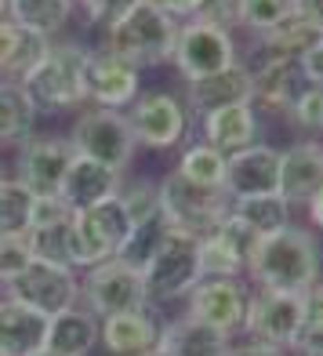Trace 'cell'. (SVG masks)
<instances>
[{
    "label": "cell",
    "instance_id": "cell-47",
    "mask_svg": "<svg viewBox=\"0 0 323 356\" xmlns=\"http://www.w3.org/2000/svg\"><path fill=\"white\" fill-rule=\"evenodd\" d=\"M305 207H309V222H313V229H320L323 233V189L316 193V197L309 200V204H305Z\"/></svg>",
    "mask_w": 323,
    "mask_h": 356
},
{
    "label": "cell",
    "instance_id": "cell-33",
    "mask_svg": "<svg viewBox=\"0 0 323 356\" xmlns=\"http://www.w3.org/2000/svg\"><path fill=\"white\" fill-rule=\"evenodd\" d=\"M247 262L229 240L218 229L200 236V280H215V277H244Z\"/></svg>",
    "mask_w": 323,
    "mask_h": 356
},
{
    "label": "cell",
    "instance_id": "cell-11",
    "mask_svg": "<svg viewBox=\"0 0 323 356\" xmlns=\"http://www.w3.org/2000/svg\"><path fill=\"white\" fill-rule=\"evenodd\" d=\"M76 149L66 135H29L15 145V182H22L33 197H58Z\"/></svg>",
    "mask_w": 323,
    "mask_h": 356
},
{
    "label": "cell",
    "instance_id": "cell-27",
    "mask_svg": "<svg viewBox=\"0 0 323 356\" xmlns=\"http://www.w3.org/2000/svg\"><path fill=\"white\" fill-rule=\"evenodd\" d=\"M73 11H76V0H8V19L47 40H55L69 26Z\"/></svg>",
    "mask_w": 323,
    "mask_h": 356
},
{
    "label": "cell",
    "instance_id": "cell-35",
    "mask_svg": "<svg viewBox=\"0 0 323 356\" xmlns=\"http://www.w3.org/2000/svg\"><path fill=\"white\" fill-rule=\"evenodd\" d=\"M290 353L298 356H323V280L301 295V331Z\"/></svg>",
    "mask_w": 323,
    "mask_h": 356
},
{
    "label": "cell",
    "instance_id": "cell-20",
    "mask_svg": "<svg viewBox=\"0 0 323 356\" xmlns=\"http://www.w3.org/2000/svg\"><path fill=\"white\" fill-rule=\"evenodd\" d=\"M120 182H124L120 171L99 164V160H88V156H73L66 178H62L58 200L66 204L69 211H84V207H94L109 197H117Z\"/></svg>",
    "mask_w": 323,
    "mask_h": 356
},
{
    "label": "cell",
    "instance_id": "cell-17",
    "mask_svg": "<svg viewBox=\"0 0 323 356\" xmlns=\"http://www.w3.org/2000/svg\"><path fill=\"white\" fill-rule=\"evenodd\" d=\"M309 91V80L301 76L298 58H262L251 70V106L269 113H287Z\"/></svg>",
    "mask_w": 323,
    "mask_h": 356
},
{
    "label": "cell",
    "instance_id": "cell-16",
    "mask_svg": "<svg viewBox=\"0 0 323 356\" xmlns=\"http://www.w3.org/2000/svg\"><path fill=\"white\" fill-rule=\"evenodd\" d=\"M225 193L229 200L280 193V149L254 142L247 149L225 156Z\"/></svg>",
    "mask_w": 323,
    "mask_h": 356
},
{
    "label": "cell",
    "instance_id": "cell-6",
    "mask_svg": "<svg viewBox=\"0 0 323 356\" xmlns=\"http://www.w3.org/2000/svg\"><path fill=\"white\" fill-rule=\"evenodd\" d=\"M66 138H69V145L76 149V156L99 160V164L120 171V175L131 168V160L138 153L131 120H127V113H117V109L84 106V109L76 113V120H73Z\"/></svg>",
    "mask_w": 323,
    "mask_h": 356
},
{
    "label": "cell",
    "instance_id": "cell-36",
    "mask_svg": "<svg viewBox=\"0 0 323 356\" xmlns=\"http://www.w3.org/2000/svg\"><path fill=\"white\" fill-rule=\"evenodd\" d=\"M69 215L58 218V222H47V225H33V229L26 233V244H29V251H33V258L69 266Z\"/></svg>",
    "mask_w": 323,
    "mask_h": 356
},
{
    "label": "cell",
    "instance_id": "cell-22",
    "mask_svg": "<svg viewBox=\"0 0 323 356\" xmlns=\"http://www.w3.org/2000/svg\"><path fill=\"white\" fill-rule=\"evenodd\" d=\"M182 102H185L189 113H197V117H204V113H211V109H222V106L251 102V66L233 62V66L222 70V73L189 80Z\"/></svg>",
    "mask_w": 323,
    "mask_h": 356
},
{
    "label": "cell",
    "instance_id": "cell-10",
    "mask_svg": "<svg viewBox=\"0 0 323 356\" xmlns=\"http://www.w3.org/2000/svg\"><path fill=\"white\" fill-rule=\"evenodd\" d=\"M4 295L29 305V309L44 313V316H55V313L80 302V273L69 269V266L33 258V262L4 287Z\"/></svg>",
    "mask_w": 323,
    "mask_h": 356
},
{
    "label": "cell",
    "instance_id": "cell-50",
    "mask_svg": "<svg viewBox=\"0 0 323 356\" xmlns=\"http://www.w3.org/2000/svg\"><path fill=\"white\" fill-rule=\"evenodd\" d=\"M37 356H58V353H47V349H40V353H37Z\"/></svg>",
    "mask_w": 323,
    "mask_h": 356
},
{
    "label": "cell",
    "instance_id": "cell-28",
    "mask_svg": "<svg viewBox=\"0 0 323 356\" xmlns=\"http://www.w3.org/2000/svg\"><path fill=\"white\" fill-rule=\"evenodd\" d=\"M37 127V109L15 80H0V145H22Z\"/></svg>",
    "mask_w": 323,
    "mask_h": 356
},
{
    "label": "cell",
    "instance_id": "cell-48",
    "mask_svg": "<svg viewBox=\"0 0 323 356\" xmlns=\"http://www.w3.org/2000/svg\"><path fill=\"white\" fill-rule=\"evenodd\" d=\"M8 19V0H0V22Z\"/></svg>",
    "mask_w": 323,
    "mask_h": 356
},
{
    "label": "cell",
    "instance_id": "cell-2",
    "mask_svg": "<svg viewBox=\"0 0 323 356\" xmlns=\"http://www.w3.org/2000/svg\"><path fill=\"white\" fill-rule=\"evenodd\" d=\"M174 37H179V19H171L167 11L153 4H138L117 19L113 26L102 29V51L124 58L127 66L145 70V66H164L174 55Z\"/></svg>",
    "mask_w": 323,
    "mask_h": 356
},
{
    "label": "cell",
    "instance_id": "cell-40",
    "mask_svg": "<svg viewBox=\"0 0 323 356\" xmlns=\"http://www.w3.org/2000/svg\"><path fill=\"white\" fill-rule=\"evenodd\" d=\"M301 131H323V88H309L287 113Z\"/></svg>",
    "mask_w": 323,
    "mask_h": 356
},
{
    "label": "cell",
    "instance_id": "cell-13",
    "mask_svg": "<svg viewBox=\"0 0 323 356\" xmlns=\"http://www.w3.org/2000/svg\"><path fill=\"white\" fill-rule=\"evenodd\" d=\"M247 298H251V284L244 277H215V280H200L182 298L185 302L182 313L215 331L240 334L247 316Z\"/></svg>",
    "mask_w": 323,
    "mask_h": 356
},
{
    "label": "cell",
    "instance_id": "cell-24",
    "mask_svg": "<svg viewBox=\"0 0 323 356\" xmlns=\"http://www.w3.org/2000/svg\"><path fill=\"white\" fill-rule=\"evenodd\" d=\"M233 346V334L215 331L192 316H174L160 323V349L171 356H225Z\"/></svg>",
    "mask_w": 323,
    "mask_h": 356
},
{
    "label": "cell",
    "instance_id": "cell-31",
    "mask_svg": "<svg viewBox=\"0 0 323 356\" xmlns=\"http://www.w3.org/2000/svg\"><path fill=\"white\" fill-rule=\"evenodd\" d=\"M174 175L185 178L189 186H204V189H225V156L211 149L207 142H192L182 149Z\"/></svg>",
    "mask_w": 323,
    "mask_h": 356
},
{
    "label": "cell",
    "instance_id": "cell-46",
    "mask_svg": "<svg viewBox=\"0 0 323 356\" xmlns=\"http://www.w3.org/2000/svg\"><path fill=\"white\" fill-rule=\"evenodd\" d=\"M145 4L167 11L171 19H192V15H197V8H200V0H145Z\"/></svg>",
    "mask_w": 323,
    "mask_h": 356
},
{
    "label": "cell",
    "instance_id": "cell-32",
    "mask_svg": "<svg viewBox=\"0 0 323 356\" xmlns=\"http://www.w3.org/2000/svg\"><path fill=\"white\" fill-rule=\"evenodd\" d=\"M320 33L309 26V22H301L295 11L283 15V19L269 29V33L258 37V44H262V55L265 58H298L309 44H316Z\"/></svg>",
    "mask_w": 323,
    "mask_h": 356
},
{
    "label": "cell",
    "instance_id": "cell-30",
    "mask_svg": "<svg viewBox=\"0 0 323 356\" xmlns=\"http://www.w3.org/2000/svg\"><path fill=\"white\" fill-rule=\"evenodd\" d=\"M33 204L37 197L15 178H0V240H26L33 225Z\"/></svg>",
    "mask_w": 323,
    "mask_h": 356
},
{
    "label": "cell",
    "instance_id": "cell-19",
    "mask_svg": "<svg viewBox=\"0 0 323 356\" xmlns=\"http://www.w3.org/2000/svg\"><path fill=\"white\" fill-rule=\"evenodd\" d=\"M323 189V142L305 138L280 149V197L295 204H309Z\"/></svg>",
    "mask_w": 323,
    "mask_h": 356
},
{
    "label": "cell",
    "instance_id": "cell-45",
    "mask_svg": "<svg viewBox=\"0 0 323 356\" xmlns=\"http://www.w3.org/2000/svg\"><path fill=\"white\" fill-rule=\"evenodd\" d=\"M225 356H290L276 346H265V342H254V338H244V342H233Z\"/></svg>",
    "mask_w": 323,
    "mask_h": 356
},
{
    "label": "cell",
    "instance_id": "cell-51",
    "mask_svg": "<svg viewBox=\"0 0 323 356\" xmlns=\"http://www.w3.org/2000/svg\"><path fill=\"white\" fill-rule=\"evenodd\" d=\"M0 178H4V171H0Z\"/></svg>",
    "mask_w": 323,
    "mask_h": 356
},
{
    "label": "cell",
    "instance_id": "cell-37",
    "mask_svg": "<svg viewBox=\"0 0 323 356\" xmlns=\"http://www.w3.org/2000/svg\"><path fill=\"white\" fill-rule=\"evenodd\" d=\"M117 200L124 204V211H127V218H131V225L160 215V186L153 182V178H131V182H120Z\"/></svg>",
    "mask_w": 323,
    "mask_h": 356
},
{
    "label": "cell",
    "instance_id": "cell-12",
    "mask_svg": "<svg viewBox=\"0 0 323 356\" xmlns=\"http://www.w3.org/2000/svg\"><path fill=\"white\" fill-rule=\"evenodd\" d=\"M298 331H301V295L251 287L247 316H244V334L247 338L290 353L298 342Z\"/></svg>",
    "mask_w": 323,
    "mask_h": 356
},
{
    "label": "cell",
    "instance_id": "cell-7",
    "mask_svg": "<svg viewBox=\"0 0 323 356\" xmlns=\"http://www.w3.org/2000/svg\"><path fill=\"white\" fill-rule=\"evenodd\" d=\"M160 211H164L171 229H182L192 236H204L222 225V218L229 215V193L225 189H204V186H189L185 178L167 171L160 178Z\"/></svg>",
    "mask_w": 323,
    "mask_h": 356
},
{
    "label": "cell",
    "instance_id": "cell-18",
    "mask_svg": "<svg viewBox=\"0 0 323 356\" xmlns=\"http://www.w3.org/2000/svg\"><path fill=\"white\" fill-rule=\"evenodd\" d=\"M160 323L164 320L153 305L106 316L99 327V346L109 356H149L153 349H160Z\"/></svg>",
    "mask_w": 323,
    "mask_h": 356
},
{
    "label": "cell",
    "instance_id": "cell-5",
    "mask_svg": "<svg viewBox=\"0 0 323 356\" xmlns=\"http://www.w3.org/2000/svg\"><path fill=\"white\" fill-rule=\"evenodd\" d=\"M142 284H145V302L153 309L167 302H182L200 284V236L167 229L164 244L156 248L149 266L142 269Z\"/></svg>",
    "mask_w": 323,
    "mask_h": 356
},
{
    "label": "cell",
    "instance_id": "cell-39",
    "mask_svg": "<svg viewBox=\"0 0 323 356\" xmlns=\"http://www.w3.org/2000/svg\"><path fill=\"white\" fill-rule=\"evenodd\" d=\"M29 262H33V251L26 240H0V287H8Z\"/></svg>",
    "mask_w": 323,
    "mask_h": 356
},
{
    "label": "cell",
    "instance_id": "cell-38",
    "mask_svg": "<svg viewBox=\"0 0 323 356\" xmlns=\"http://www.w3.org/2000/svg\"><path fill=\"white\" fill-rule=\"evenodd\" d=\"M283 15H290V0H240L236 26H244L254 37H262L283 19Z\"/></svg>",
    "mask_w": 323,
    "mask_h": 356
},
{
    "label": "cell",
    "instance_id": "cell-15",
    "mask_svg": "<svg viewBox=\"0 0 323 356\" xmlns=\"http://www.w3.org/2000/svg\"><path fill=\"white\" fill-rule=\"evenodd\" d=\"M131 131L145 149H171L185 138L189 109L174 91H145L131 106Z\"/></svg>",
    "mask_w": 323,
    "mask_h": 356
},
{
    "label": "cell",
    "instance_id": "cell-34",
    "mask_svg": "<svg viewBox=\"0 0 323 356\" xmlns=\"http://www.w3.org/2000/svg\"><path fill=\"white\" fill-rule=\"evenodd\" d=\"M167 229H171V225H167L164 211L153 215V218H145V222H138L135 229H131V236H127V244L120 248V254H117V258H120V262H127L131 269H138V273H142L145 266H149V258L156 254V248L164 244Z\"/></svg>",
    "mask_w": 323,
    "mask_h": 356
},
{
    "label": "cell",
    "instance_id": "cell-4",
    "mask_svg": "<svg viewBox=\"0 0 323 356\" xmlns=\"http://www.w3.org/2000/svg\"><path fill=\"white\" fill-rule=\"evenodd\" d=\"M131 229L135 225L117 197L84 207V211H73L69 215V266L80 273V269L106 262V258H117Z\"/></svg>",
    "mask_w": 323,
    "mask_h": 356
},
{
    "label": "cell",
    "instance_id": "cell-8",
    "mask_svg": "<svg viewBox=\"0 0 323 356\" xmlns=\"http://www.w3.org/2000/svg\"><path fill=\"white\" fill-rule=\"evenodd\" d=\"M171 62H174V70H179V76L185 80V84L189 80H200V76L229 70L233 62H240L233 29L215 26V22H200V19L179 22Z\"/></svg>",
    "mask_w": 323,
    "mask_h": 356
},
{
    "label": "cell",
    "instance_id": "cell-3",
    "mask_svg": "<svg viewBox=\"0 0 323 356\" xmlns=\"http://www.w3.org/2000/svg\"><path fill=\"white\" fill-rule=\"evenodd\" d=\"M84 55L88 47L76 40H51L44 58L19 84L29 95L37 117L40 113H73L84 106Z\"/></svg>",
    "mask_w": 323,
    "mask_h": 356
},
{
    "label": "cell",
    "instance_id": "cell-41",
    "mask_svg": "<svg viewBox=\"0 0 323 356\" xmlns=\"http://www.w3.org/2000/svg\"><path fill=\"white\" fill-rule=\"evenodd\" d=\"M76 4L84 8L88 22H94L99 29H106V26H113L117 19H124V15L138 4V0H76Z\"/></svg>",
    "mask_w": 323,
    "mask_h": 356
},
{
    "label": "cell",
    "instance_id": "cell-43",
    "mask_svg": "<svg viewBox=\"0 0 323 356\" xmlns=\"http://www.w3.org/2000/svg\"><path fill=\"white\" fill-rule=\"evenodd\" d=\"M298 70L309 80V88H323V37L298 55Z\"/></svg>",
    "mask_w": 323,
    "mask_h": 356
},
{
    "label": "cell",
    "instance_id": "cell-21",
    "mask_svg": "<svg viewBox=\"0 0 323 356\" xmlns=\"http://www.w3.org/2000/svg\"><path fill=\"white\" fill-rule=\"evenodd\" d=\"M200 135L222 156H233V153H240V149H247V145L258 142V109L251 102L211 109V113L200 117Z\"/></svg>",
    "mask_w": 323,
    "mask_h": 356
},
{
    "label": "cell",
    "instance_id": "cell-1",
    "mask_svg": "<svg viewBox=\"0 0 323 356\" xmlns=\"http://www.w3.org/2000/svg\"><path fill=\"white\" fill-rule=\"evenodd\" d=\"M244 277H251V287L305 295L313 284L323 280V251L316 233L301 229V225H287L272 236H262L247 258Z\"/></svg>",
    "mask_w": 323,
    "mask_h": 356
},
{
    "label": "cell",
    "instance_id": "cell-9",
    "mask_svg": "<svg viewBox=\"0 0 323 356\" xmlns=\"http://www.w3.org/2000/svg\"><path fill=\"white\" fill-rule=\"evenodd\" d=\"M80 305L99 320L127 309H142V305H149L142 273L120 262V258H106L91 269H80Z\"/></svg>",
    "mask_w": 323,
    "mask_h": 356
},
{
    "label": "cell",
    "instance_id": "cell-25",
    "mask_svg": "<svg viewBox=\"0 0 323 356\" xmlns=\"http://www.w3.org/2000/svg\"><path fill=\"white\" fill-rule=\"evenodd\" d=\"M99 327L102 320L88 313L84 305H69V309L55 313L47 320V353H58V356H91L99 349Z\"/></svg>",
    "mask_w": 323,
    "mask_h": 356
},
{
    "label": "cell",
    "instance_id": "cell-14",
    "mask_svg": "<svg viewBox=\"0 0 323 356\" xmlns=\"http://www.w3.org/2000/svg\"><path fill=\"white\" fill-rule=\"evenodd\" d=\"M138 73L142 70L127 66L124 58L102 51V47H88V55H84V106L124 113L142 95Z\"/></svg>",
    "mask_w": 323,
    "mask_h": 356
},
{
    "label": "cell",
    "instance_id": "cell-23",
    "mask_svg": "<svg viewBox=\"0 0 323 356\" xmlns=\"http://www.w3.org/2000/svg\"><path fill=\"white\" fill-rule=\"evenodd\" d=\"M47 320L51 316L0 295V356H37L47 346Z\"/></svg>",
    "mask_w": 323,
    "mask_h": 356
},
{
    "label": "cell",
    "instance_id": "cell-26",
    "mask_svg": "<svg viewBox=\"0 0 323 356\" xmlns=\"http://www.w3.org/2000/svg\"><path fill=\"white\" fill-rule=\"evenodd\" d=\"M47 44H51L47 37L4 19L0 22V80H15V84H19V80L44 58Z\"/></svg>",
    "mask_w": 323,
    "mask_h": 356
},
{
    "label": "cell",
    "instance_id": "cell-44",
    "mask_svg": "<svg viewBox=\"0 0 323 356\" xmlns=\"http://www.w3.org/2000/svg\"><path fill=\"white\" fill-rule=\"evenodd\" d=\"M290 11H295L301 22H309L323 37V0H290Z\"/></svg>",
    "mask_w": 323,
    "mask_h": 356
},
{
    "label": "cell",
    "instance_id": "cell-42",
    "mask_svg": "<svg viewBox=\"0 0 323 356\" xmlns=\"http://www.w3.org/2000/svg\"><path fill=\"white\" fill-rule=\"evenodd\" d=\"M236 8H240V0H200V8H197V15H192V19L233 29V26H236Z\"/></svg>",
    "mask_w": 323,
    "mask_h": 356
},
{
    "label": "cell",
    "instance_id": "cell-49",
    "mask_svg": "<svg viewBox=\"0 0 323 356\" xmlns=\"http://www.w3.org/2000/svg\"><path fill=\"white\" fill-rule=\"evenodd\" d=\"M149 356H171V353H164V349H153Z\"/></svg>",
    "mask_w": 323,
    "mask_h": 356
},
{
    "label": "cell",
    "instance_id": "cell-29",
    "mask_svg": "<svg viewBox=\"0 0 323 356\" xmlns=\"http://www.w3.org/2000/svg\"><path fill=\"white\" fill-rule=\"evenodd\" d=\"M229 211L247 225V229L262 240V236H272L290 225V204L280 197V193H265V197H240L233 200Z\"/></svg>",
    "mask_w": 323,
    "mask_h": 356
}]
</instances>
